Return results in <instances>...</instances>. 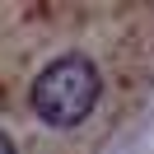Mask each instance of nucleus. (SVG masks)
I'll use <instances>...</instances> for the list:
<instances>
[{"label": "nucleus", "instance_id": "nucleus-1", "mask_svg": "<svg viewBox=\"0 0 154 154\" xmlns=\"http://www.w3.org/2000/svg\"><path fill=\"white\" fill-rule=\"evenodd\" d=\"M98 94H103V75L89 56L70 51V56H56L38 70L33 79V112H38L42 126L51 131H75V126L89 122V112L98 107Z\"/></svg>", "mask_w": 154, "mask_h": 154}, {"label": "nucleus", "instance_id": "nucleus-2", "mask_svg": "<svg viewBox=\"0 0 154 154\" xmlns=\"http://www.w3.org/2000/svg\"><path fill=\"white\" fill-rule=\"evenodd\" d=\"M0 154H19V145H14V140H10L5 131H0Z\"/></svg>", "mask_w": 154, "mask_h": 154}]
</instances>
